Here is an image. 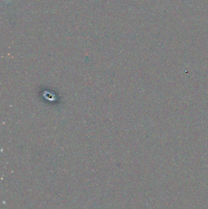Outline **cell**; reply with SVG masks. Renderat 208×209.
Segmentation results:
<instances>
[{
  "mask_svg": "<svg viewBox=\"0 0 208 209\" xmlns=\"http://www.w3.org/2000/svg\"><path fill=\"white\" fill-rule=\"evenodd\" d=\"M4 1L6 3H10V2H11L12 1V0H4Z\"/></svg>",
  "mask_w": 208,
  "mask_h": 209,
  "instance_id": "1",
  "label": "cell"
}]
</instances>
